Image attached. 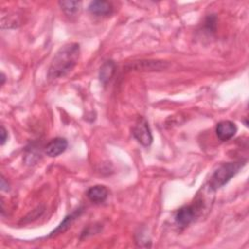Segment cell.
Segmentation results:
<instances>
[{
	"instance_id": "1",
	"label": "cell",
	"mask_w": 249,
	"mask_h": 249,
	"mask_svg": "<svg viewBox=\"0 0 249 249\" xmlns=\"http://www.w3.org/2000/svg\"><path fill=\"white\" fill-rule=\"evenodd\" d=\"M80 55V46L77 43H69L61 47L54 54L49 67L50 79H58L67 75L77 64Z\"/></svg>"
},
{
	"instance_id": "2",
	"label": "cell",
	"mask_w": 249,
	"mask_h": 249,
	"mask_svg": "<svg viewBox=\"0 0 249 249\" xmlns=\"http://www.w3.org/2000/svg\"><path fill=\"white\" fill-rule=\"evenodd\" d=\"M245 160H239L223 163L214 171V173L210 177L208 183L209 189L212 191H216L222 188L240 170V168H242L245 165Z\"/></svg>"
},
{
	"instance_id": "3",
	"label": "cell",
	"mask_w": 249,
	"mask_h": 249,
	"mask_svg": "<svg viewBox=\"0 0 249 249\" xmlns=\"http://www.w3.org/2000/svg\"><path fill=\"white\" fill-rule=\"evenodd\" d=\"M133 137L143 146L149 147L153 142V135L147 120L139 117L132 128Z\"/></svg>"
},
{
	"instance_id": "4",
	"label": "cell",
	"mask_w": 249,
	"mask_h": 249,
	"mask_svg": "<svg viewBox=\"0 0 249 249\" xmlns=\"http://www.w3.org/2000/svg\"><path fill=\"white\" fill-rule=\"evenodd\" d=\"M200 208H201V205L197 202L181 207L180 209L177 210L174 216L176 224L179 227L189 226L195 220V218L198 215Z\"/></svg>"
},
{
	"instance_id": "5",
	"label": "cell",
	"mask_w": 249,
	"mask_h": 249,
	"mask_svg": "<svg viewBox=\"0 0 249 249\" xmlns=\"http://www.w3.org/2000/svg\"><path fill=\"white\" fill-rule=\"evenodd\" d=\"M237 131V127L235 124L231 121H222L217 124L216 126V134L218 138L222 141H228Z\"/></svg>"
},
{
	"instance_id": "6",
	"label": "cell",
	"mask_w": 249,
	"mask_h": 249,
	"mask_svg": "<svg viewBox=\"0 0 249 249\" xmlns=\"http://www.w3.org/2000/svg\"><path fill=\"white\" fill-rule=\"evenodd\" d=\"M68 146L67 140L62 137H56L52 139L46 146L45 148V153L49 157H57L60 154H62Z\"/></svg>"
},
{
	"instance_id": "7",
	"label": "cell",
	"mask_w": 249,
	"mask_h": 249,
	"mask_svg": "<svg viewBox=\"0 0 249 249\" xmlns=\"http://www.w3.org/2000/svg\"><path fill=\"white\" fill-rule=\"evenodd\" d=\"M87 196L93 203H101L107 198L108 190L103 185H96L88 190Z\"/></svg>"
},
{
	"instance_id": "8",
	"label": "cell",
	"mask_w": 249,
	"mask_h": 249,
	"mask_svg": "<svg viewBox=\"0 0 249 249\" xmlns=\"http://www.w3.org/2000/svg\"><path fill=\"white\" fill-rule=\"evenodd\" d=\"M89 11L95 16H107L112 13L113 7L111 3L107 1H92L88 7Z\"/></svg>"
},
{
	"instance_id": "9",
	"label": "cell",
	"mask_w": 249,
	"mask_h": 249,
	"mask_svg": "<svg viewBox=\"0 0 249 249\" xmlns=\"http://www.w3.org/2000/svg\"><path fill=\"white\" fill-rule=\"evenodd\" d=\"M116 70V65L112 60L105 61L100 67L99 71V80L103 85H106L111 78L113 77Z\"/></svg>"
},
{
	"instance_id": "10",
	"label": "cell",
	"mask_w": 249,
	"mask_h": 249,
	"mask_svg": "<svg viewBox=\"0 0 249 249\" xmlns=\"http://www.w3.org/2000/svg\"><path fill=\"white\" fill-rule=\"evenodd\" d=\"M81 213H82V208H79V209L75 210L74 212H72L71 214L67 215V216L63 219V221L58 225V227H57L53 231H52V233H51L50 236L56 235V234H58V233H62L63 231H65L70 227V225L72 224V222H73L77 217H79V215H80Z\"/></svg>"
},
{
	"instance_id": "11",
	"label": "cell",
	"mask_w": 249,
	"mask_h": 249,
	"mask_svg": "<svg viewBox=\"0 0 249 249\" xmlns=\"http://www.w3.org/2000/svg\"><path fill=\"white\" fill-rule=\"evenodd\" d=\"M58 4L67 16L76 15L81 7V2L79 1H60Z\"/></svg>"
},
{
	"instance_id": "12",
	"label": "cell",
	"mask_w": 249,
	"mask_h": 249,
	"mask_svg": "<svg viewBox=\"0 0 249 249\" xmlns=\"http://www.w3.org/2000/svg\"><path fill=\"white\" fill-rule=\"evenodd\" d=\"M8 139V132L5 129V127L3 125H1V129H0V144L3 146L5 144V142Z\"/></svg>"
},
{
	"instance_id": "13",
	"label": "cell",
	"mask_w": 249,
	"mask_h": 249,
	"mask_svg": "<svg viewBox=\"0 0 249 249\" xmlns=\"http://www.w3.org/2000/svg\"><path fill=\"white\" fill-rule=\"evenodd\" d=\"M1 190L2 191H8L9 190V185H8V183H6V180L3 177V175L1 176Z\"/></svg>"
},
{
	"instance_id": "14",
	"label": "cell",
	"mask_w": 249,
	"mask_h": 249,
	"mask_svg": "<svg viewBox=\"0 0 249 249\" xmlns=\"http://www.w3.org/2000/svg\"><path fill=\"white\" fill-rule=\"evenodd\" d=\"M5 83V75L2 73L1 74V86H3Z\"/></svg>"
}]
</instances>
